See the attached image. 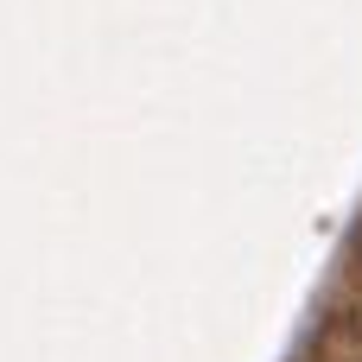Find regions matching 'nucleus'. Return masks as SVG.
I'll return each mask as SVG.
<instances>
[{
	"label": "nucleus",
	"instance_id": "nucleus-1",
	"mask_svg": "<svg viewBox=\"0 0 362 362\" xmlns=\"http://www.w3.org/2000/svg\"><path fill=\"white\" fill-rule=\"evenodd\" d=\"M356 362H362V356H356Z\"/></svg>",
	"mask_w": 362,
	"mask_h": 362
}]
</instances>
